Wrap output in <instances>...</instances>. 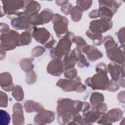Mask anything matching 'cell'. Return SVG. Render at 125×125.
I'll return each mask as SVG.
<instances>
[{"label":"cell","mask_w":125,"mask_h":125,"mask_svg":"<svg viewBox=\"0 0 125 125\" xmlns=\"http://www.w3.org/2000/svg\"><path fill=\"white\" fill-rule=\"evenodd\" d=\"M1 17L6 14L7 17L10 19L16 18L21 12L19 10L23 9L25 5L26 1L23 0H4L1 1Z\"/></svg>","instance_id":"6da1fadb"},{"label":"cell","mask_w":125,"mask_h":125,"mask_svg":"<svg viewBox=\"0 0 125 125\" xmlns=\"http://www.w3.org/2000/svg\"><path fill=\"white\" fill-rule=\"evenodd\" d=\"M74 36L71 32H68L64 37L60 40L56 47L51 50L50 54L55 59L61 60L62 57L65 56L70 50L72 44L71 40Z\"/></svg>","instance_id":"7a4b0ae2"},{"label":"cell","mask_w":125,"mask_h":125,"mask_svg":"<svg viewBox=\"0 0 125 125\" xmlns=\"http://www.w3.org/2000/svg\"><path fill=\"white\" fill-rule=\"evenodd\" d=\"M19 38V34L12 30H10L6 33L1 34L0 47L5 51L13 50L17 46H18Z\"/></svg>","instance_id":"3957f363"},{"label":"cell","mask_w":125,"mask_h":125,"mask_svg":"<svg viewBox=\"0 0 125 125\" xmlns=\"http://www.w3.org/2000/svg\"><path fill=\"white\" fill-rule=\"evenodd\" d=\"M93 77L88 78L85 81V84L93 89L105 90L108 84L107 72H98Z\"/></svg>","instance_id":"277c9868"},{"label":"cell","mask_w":125,"mask_h":125,"mask_svg":"<svg viewBox=\"0 0 125 125\" xmlns=\"http://www.w3.org/2000/svg\"><path fill=\"white\" fill-rule=\"evenodd\" d=\"M32 36L37 42L43 44L48 48L52 47L56 42L49 31L44 28L34 27L32 31Z\"/></svg>","instance_id":"5b68a950"},{"label":"cell","mask_w":125,"mask_h":125,"mask_svg":"<svg viewBox=\"0 0 125 125\" xmlns=\"http://www.w3.org/2000/svg\"><path fill=\"white\" fill-rule=\"evenodd\" d=\"M56 84L65 91H76L83 92L86 89L85 86L81 83V80L79 77H77L74 81L61 79L58 81Z\"/></svg>","instance_id":"8992f818"},{"label":"cell","mask_w":125,"mask_h":125,"mask_svg":"<svg viewBox=\"0 0 125 125\" xmlns=\"http://www.w3.org/2000/svg\"><path fill=\"white\" fill-rule=\"evenodd\" d=\"M52 22L54 24V30L58 37L65 35L68 32V21L65 17L56 14L53 16Z\"/></svg>","instance_id":"52a82bcc"},{"label":"cell","mask_w":125,"mask_h":125,"mask_svg":"<svg viewBox=\"0 0 125 125\" xmlns=\"http://www.w3.org/2000/svg\"><path fill=\"white\" fill-rule=\"evenodd\" d=\"M52 11L45 9L38 15H35L29 17L30 23L32 25H40L47 23L53 17Z\"/></svg>","instance_id":"ba28073f"},{"label":"cell","mask_w":125,"mask_h":125,"mask_svg":"<svg viewBox=\"0 0 125 125\" xmlns=\"http://www.w3.org/2000/svg\"><path fill=\"white\" fill-rule=\"evenodd\" d=\"M112 25L111 21H108L103 19L92 21L89 25V30L93 33L101 34L109 30Z\"/></svg>","instance_id":"9c48e42d"},{"label":"cell","mask_w":125,"mask_h":125,"mask_svg":"<svg viewBox=\"0 0 125 125\" xmlns=\"http://www.w3.org/2000/svg\"><path fill=\"white\" fill-rule=\"evenodd\" d=\"M30 24L29 17L24 12H21L11 21V26L17 30L27 29Z\"/></svg>","instance_id":"30bf717a"},{"label":"cell","mask_w":125,"mask_h":125,"mask_svg":"<svg viewBox=\"0 0 125 125\" xmlns=\"http://www.w3.org/2000/svg\"><path fill=\"white\" fill-rule=\"evenodd\" d=\"M122 111L119 109H112L106 114L99 117L97 120V123L100 124H110V122H114L121 119Z\"/></svg>","instance_id":"8fae6325"},{"label":"cell","mask_w":125,"mask_h":125,"mask_svg":"<svg viewBox=\"0 0 125 125\" xmlns=\"http://www.w3.org/2000/svg\"><path fill=\"white\" fill-rule=\"evenodd\" d=\"M80 52L84 53L88 58V59L91 62L95 61L97 60L102 58L103 57V54L95 47L93 46H90L87 44L77 49Z\"/></svg>","instance_id":"7c38bea8"},{"label":"cell","mask_w":125,"mask_h":125,"mask_svg":"<svg viewBox=\"0 0 125 125\" xmlns=\"http://www.w3.org/2000/svg\"><path fill=\"white\" fill-rule=\"evenodd\" d=\"M54 119L55 115L53 112L42 109L35 116L34 122L37 124H48L53 122Z\"/></svg>","instance_id":"4fadbf2b"},{"label":"cell","mask_w":125,"mask_h":125,"mask_svg":"<svg viewBox=\"0 0 125 125\" xmlns=\"http://www.w3.org/2000/svg\"><path fill=\"white\" fill-rule=\"evenodd\" d=\"M63 64L60 60L54 59L51 61L47 65V71L50 74L58 76L63 71Z\"/></svg>","instance_id":"5bb4252c"},{"label":"cell","mask_w":125,"mask_h":125,"mask_svg":"<svg viewBox=\"0 0 125 125\" xmlns=\"http://www.w3.org/2000/svg\"><path fill=\"white\" fill-rule=\"evenodd\" d=\"M12 120L14 125H23L24 120L23 114L22 106L20 103L14 104L13 108Z\"/></svg>","instance_id":"9a60e30c"},{"label":"cell","mask_w":125,"mask_h":125,"mask_svg":"<svg viewBox=\"0 0 125 125\" xmlns=\"http://www.w3.org/2000/svg\"><path fill=\"white\" fill-rule=\"evenodd\" d=\"M1 88L6 91H12L14 86L12 83V77L9 72H2L0 75Z\"/></svg>","instance_id":"2e32d148"},{"label":"cell","mask_w":125,"mask_h":125,"mask_svg":"<svg viewBox=\"0 0 125 125\" xmlns=\"http://www.w3.org/2000/svg\"><path fill=\"white\" fill-rule=\"evenodd\" d=\"M100 114L95 109H92L83 113V124H91L94 123L100 117Z\"/></svg>","instance_id":"e0dca14e"},{"label":"cell","mask_w":125,"mask_h":125,"mask_svg":"<svg viewBox=\"0 0 125 125\" xmlns=\"http://www.w3.org/2000/svg\"><path fill=\"white\" fill-rule=\"evenodd\" d=\"M77 62V57L76 54L73 50H70L65 56L63 60V66L65 70L71 69L74 67Z\"/></svg>","instance_id":"ac0fdd59"},{"label":"cell","mask_w":125,"mask_h":125,"mask_svg":"<svg viewBox=\"0 0 125 125\" xmlns=\"http://www.w3.org/2000/svg\"><path fill=\"white\" fill-rule=\"evenodd\" d=\"M40 9L41 5L37 1L33 0L28 1L24 12L29 17L30 16L37 15Z\"/></svg>","instance_id":"d6986e66"},{"label":"cell","mask_w":125,"mask_h":125,"mask_svg":"<svg viewBox=\"0 0 125 125\" xmlns=\"http://www.w3.org/2000/svg\"><path fill=\"white\" fill-rule=\"evenodd\" d=\"M115 46L106 49V53L109 59L121 63V50L117 49Z\"/></svg>","instance_id":"ffe728a7"},{"label":"cell","mask_w":125,"mask_h":125,"mask_svg":"<svg viewBox=\"0 0 125 125\" xmlns=\"http://www.w3.org/2000/svg\"><path fill=\"white\" fill-rule=\"evenodd\" d=\"M24 106L26 112L29 113L33 111L39 112L43 109L42 107L40 104L35 103L34 101L31 100L26 101Z\"/></svg>","instance_id":"44dd1931"},{"label":"cell","mask_w":125,"mask_h":125,"mask_svg":"<svg viewBox=\"0 0 125 125\" xmlns=\"http://www.w3.org/2000/svg\"><path fill=\"white\" fill-rule=\"evenodd\" d=\"M32 41V34L30 32L25 31L22 32L19 38V42L18 46L25 45L29 44Z\"/></svg>","instance_id":"7402d4cb"},{"label":"cell","mask_w":125,"mask_h":125,"mask_svg":"<svg viewBox=\"0 0 125 125\" xmlns=\"http://www.w3.org/2000/svg\"><path fill=\"white\" fill-rule=\"evenodd\" d=\"M108 69L112 79L114 81L118 80L120 72L119 66L114 63H110L108 65Z\"/></svg>","instance_id":"603a6c76"},{"label":"cell","mask_w":125,"mask_h":125,"mask_svg":"<svg viewBox=\"0 0 125 125\" xmlns=\"http://www.w3.org/2000/svg\"><path fill=\"white\" fill-rule=\"evenodd\" d=\"M76 57H77V64L80 67H83L85 66H87L88 63H87L84 56L82 54L80 51L77 50V48L73 49Z\"/></svg>","instance_id":"cb8c5ba5"},{"label":"cell","mask_w":125,"mask_h":125,"mask_svg":"<svg viewBox=\"0 0 125 125\" xmlns=\"http://www.w3.org/2000/svg\"><path fill=\"white\" fill-rule=\"evenodd\" d=\"M12 95L16 101H21L24 97V93L20 85L15 86L12 90Z\"/></svg>","instance_id":"d4e9b609"},{"label":"cell","mask_w":125,"mask_h":125,"mask_svg":"<svg viewBox=\"0 0 125 125\" xmlns=\"http://www.w3.org/2000/svg\"><path fill=\"white\" fill-rule=\"evenodd\" d=\"M83 11L78 6H76L72 8L70 12L72 20L75 22L79 21L82 18Z\"/></svg>","instance_id":"484cf974"},{"label":"cell","mask_w":125,"mask_h":125,"mask_svg":"<svg viewBox=\"0 0 125 125\" xmlns=\"http://www.w3.org/2000/svg\"><path fill=\"white\" fill-rule=\"evenodd\" d=\"M86 34L87 36L93 41V43L95 44L100 45L102 44V35L101 34L94 33L90 30H87L86 32Z\"/></svg>","instance_id":"4316f807"},{"label":"cell","mask_w":125,"mask_h":125,"mask_svg":"<svg viewBox=\"0 0 125 125\" xmlns=\"http://www.w3.org/2000/svg\"><path fill=\"white\" fill-rule=\"evenodd\" d=\"M104 101V97L102 94L100 93L95 92L92 93L90 98V103L94 107L96 105H97L98 104L100 103H102Z\"/></svg>","instance_id":"83f0119b"},{"label":"cell","mask_w":125,"mask_h":125,"mask_svg":"<svg viewBox=\"0 0 125 125\" xmlns=\"http://www.w3.org/2000/svg\"><path fill=\"white\" fill-rule=\"evenodd\" d=\"M20 65L21 68L25 72H29L32 71L33 67V65L32 62L29 59H24L21 60L20 62Z\"/></svg>","instance_id":"f1b7e54d"},{"label":"cell","mask_w":125,"mask_h":125,"mask_svg":"<svg viewBox=\"0 0 125 125\" xmlns=\"http://www.w3.org/2000/svg\"><path fill=\"white\" fill-rule=\"evenodd\" d=\"M0 121L1 125H7L10 123L11 120L10 115L5 111L3 110H0Z\"/></svg>","instance_id":"f546056e"},{"label":"cell","mask_w":125,"mask_h":125,"mask_svg":"<svg viewBox=\"0 0 125 125\" xmlns=\"http://www.w3.org/2000/svg\"><path fill=\"white\" fill-rule=\"evenodd\" d=\"M103 43L105 46V48L107 49L112 47H113L116 45L115 42L111 36H106L104 39Z\"/></svg>","instance_id":"4dcf8cb0"},{"label":"cell","mask_w":125,"mask_h":125,"mask_svg":"<svg viewBox=\"0 0 125 125\" xmlns=\"http://www.w3.org/2000/svg\"><path fill=\"white\" fill-rule=\"evenodd\" d=\"M92 1L89 0H77V4L83 10H87L92 5Z\"/></svg>","instance_id":"1f68e13d"},{"label":"cell","mask_w":125,"mask_h":125,"mask_svg":"<svg viewBox=\"0 0 125 125\" xmlns=\"http://www.w3.org/2000/svg\"><path fill=\"white\" fill-rule=\"evenodd\" d=\"M72 41L77 44V48L79 49L86 45V42L84 39L81 37H75L72 38Z\"/></svg>","instance_id":"d6a6232c"},{"label":"cell","mask_w":125,"mask_h":125,"mask_svg":"<svg viewBox=\"0 0 125 125\" xmlns=\"http://www.w3.org/2000/svg\"><path fill=\"white\" fill-rule=\"evenodd\" d=\"M77 71L75 68H71L70 69H66L64 73V76L65 78L72 80L77 76Z\"/></svg>","instance_id":"836d02e7"},{"label":"cell","mask_w":125,"mask_h":125,"mask_svg":"<svg viewBox=\"0 0 125 125\" xmlns=\"http://www.w3.org/2000/svg\"><path fill=\"white\" fill-rule=\"evenodd\" d=\"M8 105V96L6 94L2 91H0V106L2 107H6Z\"/></svg>","instance_id":"e575fe53"},{"label":"cell","mask_w":125,"mask_h":125,"mask_svg":"<svg viewBox=\"0 0 125 125\" xmlns=\"http://www.w3.org/2000/svg\"><path fill=\"white\" fill-rule=\"evenodd\" d=\"M94 107L99 114H104L107 109L106 104L104 103H103V102L98 104Z\"/></svg>","instance_id":"d590c367"},{"label":"cell","mask_w":125,"mask_h":125,"mask_svg":"<svg viewBox=\"0 0 125 125\" xmlns=\"http://www.w3.org/2000/svg\"><path fill=\"white\" fill-rule=\"evenodd\" d=\"M45 49L42 46H36L34 48L32 51V55L34 57H39L44 53Z\"/></svg>","instance_id":"8d00e7d4"},{"label":"cell","mask_w":125,"mask_h":125,"mask_svg":"<svg viewBox=\"0 0 125 125\" xmlns=\"http://www.w3.org/2000/svg\"><path fill=\"white\" fill-rule=\"evenodd\" d=\"M36 80V75L34 71H32L28 74L26 77V82L28 84L34 83Z\"/></svg>","instance_id":"74e56055"},{"label":"cell","mask_w":125,"mask_h":125,"mask_svg":"<svg viewBox=\"0 0 125 125\" xmlns=\"http://www.w3.org/2000/svg\"><path fill=\"white\" fill-rule=\"evenodd\" d=\"M72 8V5L71 3H66L64 6L62 7L61 10L65 15H68L71 12V9Z\"/></svg>","instance_id":"f35d334b"},{"label":"cell","mask_w":125,"mask_h":125,"mask_svg":"<svg viewBox=\"0 0 125 125\" xmlns=\"http://www.w3.org/2000/svg\"><path fill=\"white\" fill-rule=\"evenodd\" d=\"M10 30L8 24L5 23H1L0 24V33L3 34L8 32Z\"/></svg>","instance_id":"ab89813d"},{"label":"cell","mask_w":125,"mask_h":125,"mask_svg":"<svg viewBox=\"0 0 125 125\" xmlns=\"http://www.w3.org/2000/svg\"><path fill=\"white\" fill-rule=\"evenodd\" d=\"M106 65L104 63H101L99 64H98L96 66V69L97 72H107L106 71Z\"/></svg>","instance_id":"60d3db41"},{"label":"cell","mask_w":125,"mask_h":125,"mask_svg":"<svg viewBox=\"0 0 125 125\" xmlns=\"http://www.w3.org/2000/svg\"><path fill=\"white\" fill-rule=\"evenodd\" d=\"M89 17L91 19L99 17L98 14V10H94L92 11L89 14Z\"/></svg>","instance_id":"b9f144b4"},{"label":"cell","mask_w":125,"mask_h":125,"mask_svg":"<svg viewBox=\"0 0 125 125\" xmlns=\"http://www.w3.org/2000/svg\"><path fill=\"white\" fill-rule=\"evenodd\" d=\"M5 56V50L0 47V60H3Z\"/></svg>","instance_id":"7bdbcfd3"},{"label":"cell","mask_w":125,"mask_h":125,"mask_svg":"<svg viewBox=\"0 0 125 125\" xmlns=\"http://www.w3.org/2000/svg\"><path fill=\"white\" fill-rule=\"evenodd\" d=\"M67 2L68 1H56V3H57V4L61 6L64 5L67 3Z\"/></svg>","instance_id":"ee69618b"}]
</instances>
